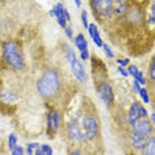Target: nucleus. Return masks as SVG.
<instances>
[{
    "mask_svg": "<svg viewBox=\"0 0 155 155\" xmlns=\"http://www.w3.org/2000/svg\"><path fill=\"white\" fill-rule=\"evenodd\" d=\"M91 62H92V65L94 69H96V70L99 69V71L107 72V68L105 64L99 58H94L93 57L91 58Z\"/></svg>",
    "mask_w": 155,
    "mask_h": 155,
    "instance_id": "obj_14",
    "label": "nucleus"
},
{
    "mask_svg": "<svg viewBox=\"0 0 155 155\" xmlns=\"http://www.w3.org/2000/svg\"><path fill=\"white\" fill-rule=\"evenodd\" d=\"M133 87V90L135 93H139V91L140 90V88L139 82L136 80L134 81Z\"/></svg>",
    "mask_w": 155,
    "mask_h": 155,
    "instance_id": "obj_28",
    "label": "nucleus"
},
{
    "mask_svg": "<svg viewBox=\"0 0 155 155\" xmlns=\"http://www.w3.org/2000/svg\"><path fill=\"white\" fill-rule=\"evenodd\" d=\"M71 154L72 155H79V154H81V152L79 150H75V151H74Z\"/></svg>",
    "mask_w": 155,
    "mask_h": 155,
    "instance_id": "obj_34",
    "label": "nucleus"
},
{
    "mask_svg": "<svg viewBox=\"0 0 155 155\" xmlns=\"http://www.w3.org/2000/svg\"><path fill=\"white\" fill-rule=\"evenodd\" d=\"M134 127L131 137L133 144L136 148H143L148 140V135L152 131L151 125L148 120H143L137 123Z\"/></svg>",
    "mask_w": 155,
    "mask_h": 155,
    "instance_id": "obj_3",
    "label": "nucleus"
},
{
    "mask_svg": "<svg viewBox=\"0 0 155 155\" xmlns=\"http://www.w3.org/2000/svg\"><path fill=\"white\" fill-rule=\"evenodd\" d=\"M23 154V148L20 146H16L12 150V154L14 155H21Z\"/></svg>",
    "mask_w": 155,
    "mask_h": 155,
    "instance_id": "obj_25",
    "label": "nucleus"
},
{
    "mask_svg": "<svg viewBox=\"0 0 155 155\" xmlns=\"http://www.w3.org/2000/svg\"><path fill=\"white\" fill-rule=\"evenodd\" d=\"M65 17H66V20L69 21V20H70V19H71L70 14H69V13L66 10H65Z\"/></svg>",
    "mask_w": 155,
    "mask_h": 155,
    "instance_id": "obj_33",
    "label": "nucleus"
},
{
    "mask_svg": "<svg viewBox=\"0 0 155 155\" xmlns=\"http://www.w3.org/2000/svg\"><path fill=\"white\" fill-rule=\"evenodd\" d=\"M65 32L67 35V36L69 38H71L72 37V35H73V31L72 29L70 27H68V28H65Z\"/></svg>",
    "mask_w": 155,
    "mask_h": 155,
    "instance_id": "obj_30",
    "label": "nucleus"
},
{
    "mask_svg": "<svg viewBox=\"0 0 155 155\" xmlns=\"http://www.w3.org/2000/svg\"><path fill=\"white\" fill-rule=\"evenodd\" d=\"M71 137L77 141H87L93 139L97 134L98 125L92 117H74L68 125Z\"/></svg>",
    "mask_w": 155,
    "mask_h": 155,
    "instance_id": "obj_1",
    "label": "nucleus"
},
{
    "mask_svg": "<svg viewBox=\"0 0 155 155\" xmlns=\"http://www.w3.org/2000/svg\"><path fill=\"white\" fill-rule=\"evenodd\" d=\"M3 52L6 59L13 68L21 69L23 67V58L14 43H6L3 48Z\"/></svg>",
    "mask_w": 155,
    "mask_h": 155,
    "instance_id": "obj_4",
    "label": "nucleus"
},
{
    "mask_svg": "<svg viewBox=\"0 0 155 155\" xmlns=\"http://www.w3.org/2000/svg\"><path fill=\"white\" fill-rule=\"evenodd\" d=\"M125 9V5L123 3H120L118 5V6H117V8L115 9V12L117 14H121L123 11H124Z\"/></svg>",
    "mask_w": 155,
    "mask_h": 155,
    "instance_id": "obj_26",
    "label": "nucleus"
},
{
    "mask_svg": "<svg viewBox=\"0 0 155 155\" xmlns=\"http://www.w3.org/2000/svg\"><path fill=\"white\" fill-rule=\"evenodd\" d=\"M116 62L117 63H119V64H120L122 66H127L130 63V59L128 58H125L124 60L117 59L116 60Z\"/></svg>",
    "mask_w": 155,
    "mask_h": 155,
    "instance_id": "obj_27",
    "label": "nucleus"
},
{
    "mask_svg": "<svg viewBox=\"0 0 155 155\" xmlns=\"http://www.w3.org/2000/svg\"><path fill=\"white\" fill-rule=\"evenodd\" d=\"M58 84L57 74L54 71H49L38 81V89L41 95L44 96H51L57 92Z\"/></svg>",
    "mask_w": 155,
    "mask_h": 155,
    "instance_id": "obj_2",
    "label": "nucleus"
},
{
    "mask_svg": "<svg viewBox=\"0 0 155 155\" xmlns=\"http://www.w3.org/2000/svg\"><path fill=\"white\" fill-rule=\"evenodd\" d=\"M52 127L54 130H57L59 127V115L58 112L55 111L51 116Z\"/></svg>",
    "mask_w": 155,
    "mask_h": 155,
    "instance_id": "obj_15",
    "label": "nucleus"
},
{
    "mask_svg": "<svg viewBox=\"0 0 155 155\" xmlns=\"http://www.w3.org/2000/svg\"><path fill=\"white\" fill-rule=\"evenodd\" d=\"M147 116V111L139 103H134L130 108L129 113V119L130 124L134 126L141 117Z\"/></svg>",
    "mask_w": 155,
    "mask_h": 155,
    "instance_id": "obj_6",
    "label": "nucleus"
},
{
    "mask_svg": "<svg viewBox=\"0 0 155 155\" xmlns=\"http://www.w3.org/2000/svg\"><path fill=\"white\" fill-rule=\"evenodd\" d=\"M88 57H89V52H88V51L87 49L82 52L81 55V57L83 60H87L88 58Z\"/></svg>",
    "mask_w": 155,
    "mask_h": 155,
    "instance_id": "obj_29",
    "label": "nucleus"
},
{
    "mask_svg": "<svg viewBox=\"0 0 155 155\" xmlns=\"http://www.w3.org/2000/svg\"><path fill=\"white\" fill-rule=\"evenodd\" d=\"M17 137L14 133H11L9 137V146L11 150H13L17 146Z\"/></svg>",
    "mask_w": 155,
    "mask_h": 155,
    "instance_id": "obj_16",
    "label": "nucleus"
},
{
    "mask_svg": "<svg viewBox=\"0 0 155 155\" xmlns=\"http://www.w3.org/2000/svg\"><path fill=\"white\" fill-rule=\"evenodd\" d=\"M155 140L154 137H151L147 140L143 147L144 154L147 155H154L155 154Z\"/></svg>",
    "mask_w": 155,
    "mask_h": 155,
    "instance_id": "obj_13",
    "label": "nucleus"
},
{
    "mask_svg": "<svg viewBox=\"0 0 155 155\" xmlns=\"http://www.w3.org/2000/svg\"><path fill=\"white\" fill-rule=\"evenodd\" d=\"M128 70L130 74L131 75H133L134 77V78L136 79V77H137V75H138V74H139V72L137 66H135V65H131L128 68Z\"/></svg>",
    "mask_w": 155,
    "mask_h": 155,
    "instance_id": "obj_20",
    "label": "nucleus"
},
{
    "mask_svg": "<svg viewBox=\"0 0 155 155\" xmlns=\"http://www.w3.org/2000/svg\"><path fill=\"white\" fill-rule=\"evenodd\" d=\"M75 44L81 52L88 49V42L82 34H79L75 38Z\"/></svg>",
    "mask_w": 155,
    "mask_h": 155,
    "instance_id": "obj_12",
    "label": "nucleus"
},
{
    "mask_svg": "<svg viewBox=\"0 0 155 155\" xmlns=\"http://www.w3.org/2000/svg\"><path fill=\"white\" fill-rule=\"evenodd\" d=\"M103 47H104V51H105V52L106 53V54L108 57H109L110 58H114V55L113 52H112L111 49H110V46L108 45L105 44V45H104Z\"/></svg>",
    "mask_w": 155,
    "mask_h": 155,
    "instance_id": "obj_22",
    "label": "nucleus"
},
{
    "mask_svg": "<svg viewBox=\"0 0 155 155\" xmlns=\"http://www.w3.org/2000/svg\"><path fill=\"white\" fill-rule=\"evenodd\" d=\"M92 5L97 14L107 16L112 10L111 0H92Z\"/></svg>",
    "mask_w": 155,
    "mask_h": 155,
    "instance_id": "obj_7",
    "label": "nucleus"
},
{
    "mask_svg": "<svg viewBox=\"0 0 155 155\" xmlns=\"http://www.w3.org/2000/svg\"><path fill=\"white\" fill-rule=\"evenodd\" d=\"M0 99L5 103L8 104L16 101L17 96L9 90H4L0 93Z\"/></svg>",
    "mask_w": 155,
    "mask_h": 155,
    "instance_id": "obj_11",
    "label": "nucleus"
},
{
    "mask_svg": "<svg viewBox=\"0 0 155 155\" xmlns=\"http://www.w3.org/2000/svg\"><path fill=\"white\" fill-rule=\"evenodd\" d=\"M150 77L153 79H155V59L154 57H153L150 66Z\"/></svg>",
    "mask_w": 155,
    "mask_h": 155,
    "instance_id": "obj_18",
    "label": "nucleus"
},
{
    "mask_svg": "<svg viewBox=\"0 0 155 155\" xmlns=\"http://www.w3.org/2000/svg\"><path fill=\"white\" fill-rule=\"evenodd\" d=\"M75 5L77 8H80L81 6V0H74Z\"/></svg>",
    "mask_w": 155,
    "mask_h": 155,
    "instance_id": "obj_32",
    "label": "nucleus"
},
{
    "mask_svg": "<svg viewBox=\"0 0 155 155\" xmlns=\"http://www.w3.org/2000/svg\"><path fill=\"white\" fill-rule=\"evenodd\" d=\"M40 147V145L38 143H33L28 145V153L29 154H32L34 150H36Z\"/></svg>",
    "mask_w": 155,
    "mask_h": 155,
    "instance_id": "obj_23",
    "label": "nucleus"
},
{
    "mask_svg": "<svg viewBox=\"0 0 155 155\" xmlns=\"http://www.w3.org/2000/svg\"><path fill=\"white\" fill-rule=\"evenodd\" d=\"M88 32L90 35V37L94 41V43L99 47H101L103 45V41L100 36L99 32L97 26L94 23H91L88 25Z\"/></svg>",
    "mask_w": 155,
    "mask_h": 155,
    "instance_id": "obj_10",
    "label": "nucleus"
},
{
    "mask_svg": "<svg viewBox=\"0 0 155 155\" xmlns=\"http://www.w3.org/2000/svg\"><path fill=\"white\" fill-rule=\"evenodd\" d=\"M151 119L153 120V122L154 123L155 122V114H154V113H153L151 114Z\"/></svg>",
    "mask_w": 155,
    "mask_h": 155,
    "instance_id": "obj_35",
    "label": "nucleus"
},
{
    "mask_svg": "<svg viewBox=\"0 0 155 155\" xmlns=\"http://www.w3.org/2000/svg\"><path fill=\"white\" fill-rule=\"evenodd\" d=\"M99 94L102 99L107 104L113 103L114 96L112 88L107 84L102 83L98 87Z\"/></svg>",
    "mask_w": 155,
    "mask_h": 155,
    "instance_id": "obj_8",
    "label": "nucleus"
},
{
    "mask_svg": "<svg viewBox=\"0 0 155 155\" xmlns=\"http://www.w3.org/2000/svg\"><path fill=\"white\" fill-rule=\"evenodd\" d=\"M41 152L43 154H47V155H52V150L50 147L49 145L47 144L43 145L41 147Z\"/></svg>",
    "mask_w": 155,
    "mask_h": 155,
    "instance_id": "obj_21",
    "label": "nucleus"
},
{
    "mask_svg": "<svg viewBox=\"0 0 155 155\" xmlns=\"http://www.w3.org/2000/svg\"><path fill=\"white\" fill-rule=\"evenodd\" d=\"M139 93H140V95L143 101L144 102V103L148 104L149 102V97H148V95L147 91L146 90V89L145 88L140 89L139 91Z\"/></svg>",
    "mask_w": 155,
    "mask_h": 155,
    "instance_id": "obj_19",
    "label": "nucleus"
},
{
    "mask_svg": "<svg viewBox=\"0 0 155 155\" xmlns=\"http://www.w3.org/2000/svg\"><path fill=\"white\" fill-rule=\"evenodd\" d=\"M66 51L67 57L71 63L72 72L76 77V78L81 82L85 83L87 81V76L84 67L81 63L77 60L75 52L71 47L67 46Z\"/></svg>",
    "mask_w": 155,
    "mask_h": 155,
    "instance_id": "obj_5",
    "label": "nucleus"
},
{
    "mask_svg": "<svg viewBox=\"0 0 155 155\" xmlns=\"http://www.w3.org/2000/svg\"><path fill=\"white\" fill-rule=\"evenodd\" d=\"M81 19L83 25L85 29H88V13L85 10H84L82 12Z\"/></svg>",
    "mask_w": 155,
    "mask_h": 155,
    "instance_id": "obj_17",
    "label": "nucleus"
},
{
    "mask_svg": "<svg viewBox=\"0 0 155 155\" xmlns=\"http://www.w3.org/2000/svg\"><path fill=\"white\" fill-rule=\"evenodd\" d=\"M136 80L138 82L140 83V84H142V85H145V84L146 80H145V77H144L143 75V73H142V71H139V74H138L137 77L136 78Z\"/></svg>",
    "mask_w": 155,
    "mask_h": 155,
    "instance_id": "obj_24",
    "label": "nucleus"
},
{
    "mask_svg": "<svg viewBox=\"0 0 155 155\" xmlns=\"http://www.w3.org/2000/svg\"><path fill=\"white\" fill-rule=\"evenodd\" d=\"M49 14L51 16H55L57 18V22L61 28H66V19L65 17V9L61 3H58L52 10H51Z\"/></svg>",
    "mask_w": 155,
    "mask_h": 155,
    "instance_id": "obj_9",
    "label": "nucleus"
},
{
    "mask_svg": "<svg viewBox=\"0 0 155 155\" xmlns=\"http://www.w3.org/2000/svg\"><path fill=\"white\" fill-rule=\"evenodd\" d=\"M118 71L121 74V75H122L123 76L128 77V72L124 68H122V67H121V66L118 67Z\"/></svg>",
    "mask_w": 155,
    "mask_h": 155,
    "instance_id": "obj_31",
    "label": "nucleus"
}]
</instances>
